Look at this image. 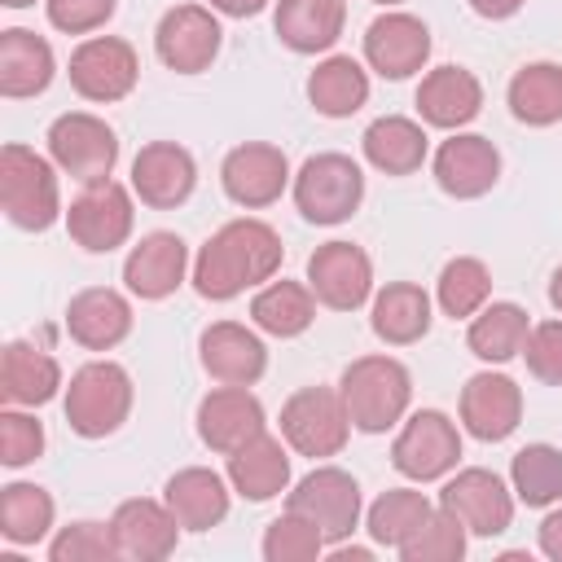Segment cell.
Listing matches in <instances>:
<instances>
[{"mask_svg":"<svg viewBox=\"0 0 562 562\" xmlns=\"http://www.w3.org/2000/svg\"><path fill=\"white\" fill-rule=\"evenodd\" d=\"M281 237L263 220H228L193 259V285L202 299H237L241 290L272 281L281 268Z\"/></svg>","mask_w":562,"mask_h":562,"instance_id":"obj_1","label":"cell"},{"mask_svg":"<svg viewBox=\"0 0 562 562\" xmlns=\"http://www.w3.org/2000/svg\"><path fill=\"white\" fill-rule=\"evenodd\" d=\"M338 395H342L356 430L382 435L404 417V408L413 400V378L395 356H360L342 369Z\"/></svg>","mask_w":562,"mask_h":562,"instance_id":"obj_2","label":"cell"},{"mask_svg":"<svg viewBox=\"0 0 562 562\" xmlns=\"http://www.w3.org/2000/svg\"><path fill=\"white\" fill-rule=\"evenodd\" d=\"M53 167L57 162L40 158L26 145L0 149V202H4V215L26 233H44L61 215V193H57Z\"/></svg>","mask_w":562,"mask_h":562,"instance_id":"obj_3","label":"cell"},{"mask_svg":"<svg viewBox=\"0 0 562 562\" xmlns=\"http://www.w3.org/2000/svg\"><path fill=\"white\" fill-rule=\"evenodd\" d=\"M132 413V378L114 360H92L75 369L66 386V422L83 439H105L114 435Z\"/></svg>","mask_w":562,"mask_h":562,"instance_id":"obj_4","label":"cell"},{"mask_svg":"<svg viewBox=\"0 0 562 562\" xmlns=\"http://www.w3.org/2000/svg\"><path fill=\"white\" fill-rule=\"evenodd\" d=\"M364 198V171L347 154H312L294 176V206L307 224H342Z\"/></svg>","mask_w":562,"mask_h":562,"instance_id":"obj_5","label":"cell"},{"mask_svg":"<svg viewBox=\"0 0 562 562\" xmlns=\"http://www.w3.org/2000/svg\"><path fill=\"white\" fill-rule=\"evenodd\" d=\"M281 435L299 457H338L347 435H351V417L347 404L334 386H303L285 400L281 408Z\"/></svg>","mask_w":562,"mask_h":562,"instance_id":"obj_6","label":"cell"},{"mask_svg":"<svg viewBox=\"0 0 562 562\" xmlns=\"http://www.w3.org/2000/svg\"><path fill=\"white\" fill-rule=\"evenodd\" d=\"M48 158L79 184H97L110 180L114 162H119V136L105 119L70 110L61 119H53L48 127Z\"/></svg>","mask_w":562,"mask_h":562,"instance_id":"obj_7","label":"cell"},{"mask_svg":"<svg viewBox=\"0 0 562 562\" xmlns=\"http://www.w3.org/2000/svg\"><path fill=\"white\" fill-rule=\"evenodd\" d=\"M285 509L303 514L325 536V544H338L360 527V483L338 465H316L294 483Z\"/></svg>","mask_w":562,"mask_h":562,"instance_id":"obj_8","label":"cell"},{"mask_svg":"<svg viewBox=\"0 0 562 562\" xmlns=\"http://www.w3.org/2000/svg\"><path fill=\"white\" fill-rule=\"evenodd\" d=\"M457 457H461V435H457V426H452L439 408L413 413V417L400 426L395 443H391V465H395L404 479H413V483L443 479V474L457 465Z\"/></svg>","mask_w":562,"mask_h":562,"instance_id":"obj_9","label":"cell"},{"mask_svg":"<svg viewBox=\"0 0 562 562\" xmlns=\"http://www.w3.org/2000/svg\"><path fill=\"white\" fill-rule=\"evenodd\" d=\"M66 228H70L75 246H83L92 255H110L114 246H123L132 237V193L119 180L83 184V193L66 211Z\"/></svg>","mask_w":562,"mask_h":562,"instance_id":"obj_10","label":"cell"},{"mask_svg":"<svg viewBox=\"0 0 562 562\" xmlns=\"http://www.w3.org/2000/svg\"><path fill=\"white\" fill-rule=\"evenodd\" d=\"M439 505H443L470 536H501V531L514 522V492L501 483V474H492V470H483V465L457 470V474L443 483Z\"/></svg>","mask_w":562,"mask_h":562,"instance_id":"obj_11","label":"cell"},{"mask_svg":"<svg viewBox=\"0 0 562 562\" xmlns=\"http://www.w3.org/2000/svg\"><path fill=\"white\" fill-rule=\"evenodd\" d=\"M136 75L140 61L119 35H92L70 53V88L83 101H123L136 88Z\"/></svg>","mask_w":562,"mask_h":562,"instance_id":"obj_12","label":"cell"},{"mask_svg":"<svg viewBox=\"0 0 562 562\" xmlns=\"http://www.w3.org/2000/svg\"><path fill=\"white\" fill-rule=\"evenodd\" d=\"M220 40H224V31H220L215 13L202 9V4H176V9H167L162 22H158V31H154V48H158L162 66L176 70V75L206 70L215 61V53H220Z\"/></svg>","mask_w":562,"mask_h":562,"instance_id":"obj_13","label":"cell"},{"mask_svg":"<svg viewBox=\"0 0 562 562\" xmlns=\"http://www.w3.org/2000/svg\"><path fill=\"white\" fill-rule=\"evenodd\" d=\"M220 184L224 193L246 206V211H259V206H272L285 184H290V162L277 145L268 140H246L237 149L224 154V167H220Z\"/></svg>","mask_w":562,"mask_h":562,"instance_id":"obj_14","label":"cell"},{"mask_svg":"<svg viewBox=\"0 0 562 562\" xmlns=\"http://www.w3.org/2000/svg\"><path fill=\"white\" fill-rule=\"evenodd\" d=\"M312 294L334 312H356L373 290V263L356 241H325L307 259Z\"/></svg>","mask_w":562,"mask_h":562,"instance_id":"obj_15","label":"cell"},{"mask_svg":"<svg viewBox=\"0 0 562 562\" xmlns=\"http://www.w3.org/2000/svg\"><path fill=\"white\" fill-rule=\"evenodd\" d=\"M110 536H114L119 558H132V562H162V558L176 553L180 522H176V514L167 509V501L132 496V501H123V505L114 509Z\"/></svg>","mask_w":562,"mask_h":562,"instance_id":"obj_16","label":"cell"},{"mask_svg":"<svg viewBox=\"0 0 562 562\" xmlns=\"http://www.w3.org/2000/svg\"><path fill=\"white\" fill-rule=\"evenodd\" d=\"M198 184V167L193 154L176 140H149L136 158H132V189L145 206L171 211L180 206Z\"/></svg>","mask_w":562,"mask_h":562,"instance_id":"obj_17","label":"cell"},{"mask_svg":"<svg viewBox=\"0 0 562 562\" xmlns=\"http://www.w3.org/2000/svg\"><path fill=\"white\" fill-rule=\"evenodd\" d=\"M522 422V391L514 378L505 373H474L465 386H461V426L483 439V443H496V439H509Z\"/></svg>","mask_w":562,"mask_h":562,"instance_id":"obj_18","label":"cell"},{"mask_svg":"<svg viewBox=\"0 0 562 562\" xmlns=\"http://www.w3.org/2000/svg\"><path fill=\"white\" fill-rule=\"evenodd\" d=\"M430 57V31L413 13H382L364 31V61L382 79H408Z\"/></svg>","mask_w":562,"mask_h":562,"instance_id":"obj_19","label":"cell"},{"mask_svg":"<svg viewBox=\"0 0 562 562\" xmlns=\"http://www.w3.org/2000/svg\"><path fill=\"white\" fill-rule=\"evenodd\" d=\"M501 176V154L487 136L457 132L435 149V180L448 198H483Z\"/></svg>","mask_w":562,"mask_h":562,"instance_id":"obj_20","label":"cell"},{"mask_svg":"<svg viewBox=\"0 0 562 562\" xmlns=\"http://www.w3.org/2000/svg\"><path fill=\"white\" fill-rule=\"evenodd\" d=\"M198 356H202V369L215 382H228V386H250L268 369V351H263L259 334L237 325V321L206 325L202 338H198Z\"/></svg>","mask_w":562,"mask_h":562,"instance_id":"obj_21","label":"cell"},{"mask_svg":"<svg viewBox=\"0 0 562 562\" xmlns=\"http://www.w3.org/2000/svg\"><path fill=\"white\" fill-rule=\"evenodd\" d=\"M198 435L211 452H233L246 439L263 435V404L246 391V386H215L202 404H198Z\"/></svg>","mask_w":562,"mask_h":562,"instance_id":"obj_22","label":"cell"},{"mask_svg":"<svg viewBox=\"0 0 562 562\" xmlns=\"http://www.w3.org/2000/svg\"><path fill=\"white\" fill-rule=\"evenodd\" d=\"M184 268H189V246L176 233H145L123 259V281L136 299H167L180 290Z\"/></svg>","mask_w":562,"mask_h":562,"instance_id":"obj_23","label":"cell"},{"mask_svg":"<svg viewBox=\"0 0 562 562\" xmlns=\"http://www.w3.org/2000/svg\"><path fill=\"white\" fill-rule=\"evenodd\" d=\"M66 329L79 347L88 351H110L119 347L127 334H132V303L110 290V285H92V290H79L66 307Z\"/></svg>","mask_w":562,"mask_h":562,"instance_id":"obj_24","label":"cell"},{"mask_svg":"<svg viewBox=\"0 0 562 562\" xmlns=\"http://www.w3.org/2000/svg\"><path fill=\"white\" fill-rule=\"evenodd\" d=\"M483 110V83L465 70V66H435L422 83H417V114L430 127H465L474 114Z\"/></svg>","mask_w":562,"mask_h":562,"instance_id":"obj_25","label":"cell"},{"mask_svg":"<svg viewBox=\"0 0 562 562\" xmlns=\"http://www.w3.org/2000/svg\"><path fill=\"white\" fill-rule=\"evenodd\" d=\"M162 501L184 531H211L228 514V483L206 465H189L167 479Z\"/></svg>","mask_w":562,"mask_h":562,"instance_id":"obj_26","label":"cell"},{"mask_svg":"<svg viewBox=\"0 0 562 562\" xmlns=\"http://www.w3.org/2000/svg\"><path fill=\"white\" fill-rule=\"evenodd\" d=\"M53 70H57V61H53V48L44 35L22 31V26L0 31V92L9 101L40 97L53 83Z\"/></svg>","mask_w":562,"mask_h":562,"instance_id":"obj_27","label":"cell"},{"mask_svg":"<svg viewBox=\"0 0 562 562\" xmlns=\"http://www.w3.org/2000/svg\"><path fill=\"white\" fill-rule=\"evenodd\" d=\"M228 483L246 501H272L290 487V457L268 430L228 452Z\"/></svg>","mask_w":562,"mask_h":562,"instance_id":"obj_28","label":"cell"},{"mask_svg":"<svg viewBox=\"0 0 562 562\" xmlns=\"http://www.w3.org/2000/svg\"><path fill=\"white\" fill-rule=\"evenodd\" d=\"M347 22V0H277L272 26L294 53H325L338 44Z\"/></svg>","mask_w":562,"mask_h":562,"instance_id":"obj_29","label":"cell"},{"mask_svg":"<svg viewBox=\"0 0 562 562\" xmlns=\"http://www.w3.org/2000/svg\"><path fill=\"white\" fill-rule=\"evenodd\" d=\"M61 386V364L31 347V342H9L4 356H0V395L4 404H18V408H35V404H48Z\"/></svg>","mask_w":562,"mask_h":562,"instance_id":"obj_30","label":"cell"},{"mask_svg":"<svg viewBox=\"0 0 562 562\" xmlns=\"http://www.w3.org/2000/svg\"><path fill=\"white\" fill-rule=\"evenodd\" d=\"M364 158L386 176H408L426 162V132L404 114H382L364 127Z\"/></svg>","mask_w":562,"mask_h":562,"instance_id":"obj_31","label":"cell"},{"mask_svg":"<svg viewBox=\"0 0 562 562\" xmlns=\"http://www.w3.org/2000/svg\"><path fill=\"white\" fill-rule=\"evenodd\" d=\"M430 329V294L413 281H391L373 299V334L391 347H408Z\"/></svg>","mask_w":562,"mask_h":562,"instance_id":"obj_32","label":"cell"},{"mask_svg":"<svg viewBox=\"0 0 562 562\" xmlns=\"http://www.w3.org/2000/svg\"><path fill=\"white\" fill-rule=\"evenodd\" d=\"M527 334H531V321H527V312H522L518 303H483V307L474 312V321H470L465 342H470V351H474L479 360L505 364V360L522 356Z\"/></svg>","mask_w":562,"mask_h":562,"instance_id":"obj_33","label":"cell"},{"mask_svg":"<svg viewBox=\"0 0 562 562\" xmlns=\"http://www.w3.org/2000/svg\"><path fill=\"white\" fill-rule=\"evenodd\" d=\"M250 321L272 338H299L316 321V294L299 281H268L250 299Z\"/></svg>","mask_w":562,"mask_h":562,"instance_id":"obj_34","label":"cell"},{"mask_svg":"<svg viewBox=\"0 0 562 562\" xmlns=\"http://www.w3.org/2000/svg\"><path fill=\"white\" fill-rule=\"evenodd\" d=\"M307 101L329 114V119H347L369 101V75L360 61L351 57H325L312 75H307Z\"/></svg>","mask_w":562,"mask_h":562,"instance_id":"obj_35","label":"cell"},{"mask_svg":"<svg viewBox=\"0 0 562 562\" xmlns=\"http://www.w3.org/2000/svg\"><path fill=\"white\" fill-rule=\"evenodd\" d=\"M509 110L527 127H549L562 119V66L531 61L509 79Z\"/></svg>","mask_w":562,"mask_h":562,"instance_id":"obj_36","label":"cell"},{"mask_svg":"<svg viewBox=\"0 0 562 562\" xmlns=\"http://www.w3.org/2000/svg\"><path fill=\"white\" fill-rule=\"evenodd\" d=\"M509 483H514V496L531 509L558 505L562 501V448H553V443L518 448L509 461Z\"/></svg>","mask_w":562,"mask_h":562,"instance_id":"obj_37","label":"cell"},{"mask_svg":"<svg viewBox=\"0 0 562 562\" xmlns=\"http://www.w3.org/2000/svg\"><path fill=\"white\" fill-rule=\"evenodd\" d=\"M53 527V496L40 483L0 487V536L9 544H40Z\"/></svg>","mask_w":562,"mask_h":562,"instance_id":"obj_38","label":"cell"},{"mask_svg":"<svg viewBox=\"0 0 562 562\" xmlns=\"http://www.w3.org/2000/svg\"><path fill=\"white\" fill-rule=\"evenodd\" d=\"M430 509H435V505H430L422 492H413V487H391V492H382V496L369 505V536H373L378 544H386V549H400V544L426 522Z\"/></svg>","mask_w":562,"mask_h":562,"instance_id":"obj_39","label":"cell"},{"mask_svg":"<svg viewBox=\"0 0 562 562\" xmlns=\"http://www.w3.org/2000/svg\"><path fill=\"white\" fill-rule=\"evenodd\" d=\"M492 294V272L483 259L474 255H457L443 263L439 272V307L457 321V316H474Z\"/></svg>","mask_w":562,"mask_h":562,"instance_id":"obj_40","label":"cell"},{"mask_svg":"<svg viewBox=\"0 0 562 562\" xmlns=\"http://www.w3.org/2000/svg\"><path fill=\"white\" fill-rule=\"evenodd\" d=\"M404 562H457L465 553V527L439 505L426 514V522L395 549Z\"/></svg>","mask_w":562,"mask_h":562,"instance_id":"obj_41","label":"cell"},{"mask_svg":"<svg viewBox=\"0 0 562 562\" xmlns=\"http://www.w3.org/2000/svg\"><path fill=\"white\" fill-rule=\"evenodd\" d=\"M321 549H325V536L294 509L272 518L263 531V558L268 562H312V558H321Z\"/></svg>","mask_w":562,"mask_h":562,"instance_id":"obj_42","label":"cell"},{"mask_svg":"<svg viewBox=\"0 0 562 562\" xmlns=\"http://www.w3.org/2000/svg\"><path fill=\"white\" fill-rule=\"evenodd\" d=\"M48 558L53 562H110V558H119V549H114L110 527H101V522H70V527H61L53 536Z\"/></svg>","mask_w":562,"mask_h":562,"instance_id":"obj_43","label":"cell"},{"mask_svg":"<svg viewBox=\"0 0 562 562\" xmlns=\"http://www.w3.org/2000/svg\"><path fill=\"white\" fill-rule=\"evenodd\" d=\"M40 452H44V426H40L31 413H22L18 404H9V408L0 413V461H4L9 470H22V465H31Z\"/></svg>","mask_w":562,"mask_h":562,"instance_id":"obj_44","label":"cell"},{"mask_svg":"<svg viewBox=\"0 0 562 562\" xmlns=\"http://www.w3.org/2000/svg\"><path fill=\"white\" fill-rule=\"evenodd\" d=\"M522 356H527L531 378H540V382H549V386H562V321L531 325Z\"/></svg>","mask_w":562,"mask_h":562,"instance_id":"obj_45","label":"cell"},{"mask_svg":"<svg viewBox=\"0 0 562 562\" xmlns=\"http://www.w3.org/2000/svg\"><path fill=\"white\" fill-rule=\"evenodd\" d=\"M114 18V0H48V22L66 35H88Z\"/></svg>","mask_w":562,"mask_h":562,"instance_id":"obj_46","label":"cell"},{"mask_svg":"<svg viewBox=\"0 0 562 562\" xmlns=\"http://www.w3.org/2000/svg\"><path fill=\"white\" fill-rule=\"evenodd\" d=\"M540 553L553 558V562H562V505L540 522Z\"/></svg>","mask_w":562,"mask_h":562,"instance_id":"obj_47","label":"cell"},{"mask_svg":"<svg viewBox=\"0 0 562 562\" xmlns=\"http://www.w3.org/2000/svg\"><path fill=\"white\" fill-rule=\"evenodd\" d=\"M470 9H474L479 18L501 22V18H514V13L522 9V0H470Z\"/></svg>","mask_w":562,"mask_h":562,"instance_id":"obj_48","label":"cell"},{"mask_svg":"<svg viewBox=\"0 0 562 562\" xmlns=\"http://www.w3.org/2000/svg\"><path fill=\"white\" fill-rule=\"evenodd\" d=\"M263 4L268 0H211V9L224 13V18H255Z\"/></svg>","mask_w":562,"mask_h":562,"instance_id":"obj_49","label":"cell"},{"mask_svg":"<svg viewBox=\"0 0 562 562\" xmlns=\"http://www.w3.org/2000/svg\"><path fill=\"white\" fill-rule=\"evenodd\" d=\"M549 303H553V307L562 312V268H558V272L549 277Z\"/></svg>","mask_w":562,"mask_h":562,"instance_id":"obj_50","label":"cell"},{"mask_svg":"<svg viewBox=\"0 0 562 562\" xmlns=\"http://www.w3.org/2000/svg\"><path fill=\"white\" fill-rule=\"evenodd\" d=\"M4 9H26V4H35V0H0Z\"/></svg>","mask_w":562,"mask_h":562,"instance_id":"obj_51","label":"cell"},{"mask_svg":"<svg viewBox=\"0 0 562 562\" xmlns=\"http://www.w3.org/2000/svg\"><path fill=\"white\" fill-rule=\"evenodd\" d=\"M373 4H404V0H373Z\"/></svg>","mask_w":562,"mask_h":562,"instance_id":"obj_52","label":"cell"}]
</instances>
